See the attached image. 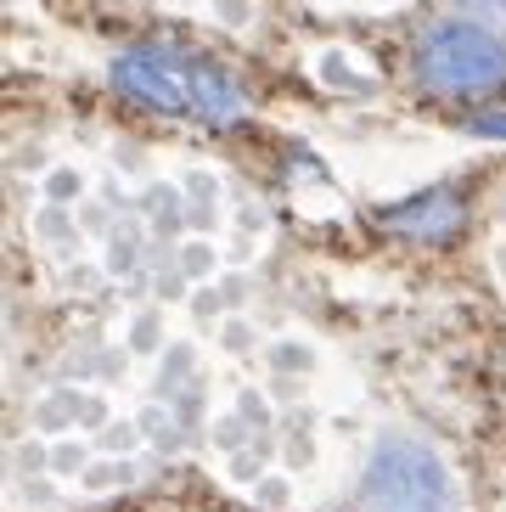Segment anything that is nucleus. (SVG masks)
<instances>
[{
    "mask_svg": "<svg viewBox=\"0 0 506 512\" xmlns=\"http://www.w3.org/2000/svg\"><path fill=\"white\" fill-rule=\"evenodd\" d=\"M113 85L130 102L152 107V113H175V119L197 124H237L248 113V96L225 68H214L209 57L175 46H135L113 62Z\"/></svg>",
    "mask_w": 506,
    "mask_h": 512,
    "instance_id": "f257e3e1",
    "label": "nucleus"
},
{
    "mask_svg": "<svg viewBox=\"0 0 506 512\" xmlns=\"http://www.w3.org/2000/svg\"><path fill=\"white\" fill-rule=\"evenodd\" d=\"M360 507L366 512H462V490L450 479L445 456L411 434L377 439L372 462L360 473Z\"/></svg>",
    "mask_w": 506,
    "mask_h": 512,
    "instance_id": "f03ea898",
    "label": "nucleus"
},
{
    "mask_svg": "<svg viewBox=\"0 0 506 512\" xmlns=\"http://www.w3.org/2000/svg\"><path fill=\"white\" fill-rule=\"evenodd\" d=\"M411 68L433 96H490L506 85V40L473 17H445L422 29Z\"/></svg>",
    "mask_w": 506,
    "mask_h": 512,
    "instance_id": "7ed1b4c3",
    "label": "nucleus"
},
{
    "mask_svg": "<svg viewBox=\"0 0 506 512\" xmlns=\"http://www.w3.org/2000/svg\"><path fill=\"white\" fill-rule=\"evenodd\" d=\"M478 130L484 136H506V119H478Z\"/></svg>",
    "mask_w": 506,
    "mask_h": 512,
    "instance_id": "20e7f679",
    "label": "nucleus"
}]
</instances>
